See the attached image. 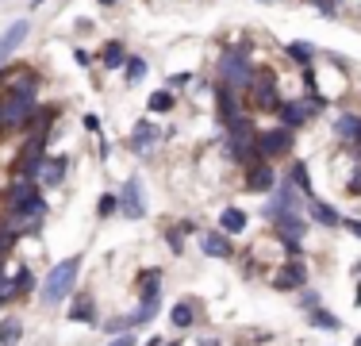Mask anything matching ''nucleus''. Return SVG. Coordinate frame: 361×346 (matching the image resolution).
Returning <instances> with one entry per match:
<instances>
[{
    "mask_svg": "<svg viewBox=\"0 0 361 346\" xmlns=\"http://www.w3.org/2000/svg\"><path fill=\"white\" fill-rule=\"evenodd\" d=\"M357 131H361L357 112H338V116H334V138H342V143H357Z\"/></svg>",
    "mask_w": 361,
    "mask_h": 346,
    "instance_id": "nucleus-17",
    "label": "nucleus"
},
{
    "mask_svg": "<svg viewBox=\"0 0 361 346\" xmlns=\"http://www.w3.org/2000/svg\"><path fill=\"white\" fill-rule=\"evenodd\" d=\"M23 339V323L16 316H8V319H0V346H16Z\"/></svg>",
    "mask_w": 361,
    "mask_h": 346,
    "instance_id": "nucleus-27",
    "label": "nucleus"
},
{
    "mask_svg": "<svg viewBox=\"0 0 361 346\" xmlns=\"http://www.w3.org/2000/svg\"><path fill=\"white\" fill-rule=\"evenodd\" d=\"M354 270H357V273H361V262H357V266H354Z\"/></svg>",
    "mask_w": 361,
    "mask_h": 346,
    "instance_id": "nucleus-45",
    "label": "nucleus"
},
{
    "mask_svg": "<svg viewBox=\"0 0 361 346\" xmlns=\"http://www.w3.org/2000/svg\"><path fill=\"white\" fill-rule=\"evenodd\" d=\"M16 239H20V231H12V227H8V223H0V262H4L8 254H12Z\"/></svg>",
    "mask_w": 361,
    "mask_h": 346,
    "instance_id": "nucleus-30",
    "label": "nucleus"
},
{
    "mask_svg": "<svg viewBox=\"0 0 361 346\" xmlns=\"http://www.w3.org/2000/svg\"><path fill=\"white\" fill-rule=\"evenodd\" d=\"M0 131H4V119H0Z\"/></svg>",
    "mask_w": 361,
    "mask_h": 346,
    "instance_id": "nucleus-46",
    "label": "nucleus"
},
{
    "mask_svg": "<svg viewBox=\"0 0 361 346\" xmlns=\"http://www.w3.org/2000/svg\"><path fill=\"white\" fill-rule=\"evenodd\" d=\"M161 311V297L158 292H142V304H139V311L131 316V327H142V323H150L154 316Z\"/></svg>",
    "mask_w": 361,
    "mask_h": 346,
    "instance_id": "nucleus-22",
    "label": "nucleus"
},
{
    "mask_svg": "<svg viewBox=\"0 0 361 346\" xmlns=\"http://www.w3.org/2000/svg\"><path fill=\"white\" fill-rule=\"evenodd\" d=\"M307 215H312L315 223H319V227H338L342 223V215L334 212L331 204H323V201H315V196H307V208H304Z\"/></svg>",
    "mask_w": 361,
    "mask_h": 346,
    "instance_id": "nucleus-18",
    "label": "nucleus"
},
{
    "mask_svg": "<svg viewBox=\"0 0 361 346\" xmlns=\"http://www.w3.org/2000/svg\"><path fill=\"white\" fill-rule=\"evenodd\" d=\"M200 250L208 258H219V262H231V258H235V246H231L227 231H208V235H200Z\"/></svg>",
    "mask_w": 361,
    "mask_h": 346,
    "instance_id": "nucleus-12",
    "label": "nucleus"
},
{
    "mask_svg": "<svg viewBox=\"0 0 361 346\" xmlns=\"http://www.w3.org/2000/svg\"><path fill=\"white\" fill-rule=\"evenodd\" d=\"M66 316L73 319V323H97V300L89 297V292H77L70 300V311Z\"/></svg>",
    "mask_w": 361,
    "mask_h": 346,
    "instance_id": "nucleus-16",
    "label": "nucleus"
},
{
    "mask_svg": "<svg viewBox=\"0 0 361 346\" xmlns=\"http://www.w3.org/2000/svg\"><path fill=\"white\" fill-rule=\"evenodd\" d=\"M227 146H231V158L243 162V166H250L257 162L262 154H257V127L250 116H238L227 124Z\"/></svg>",
    "mask_w": 361,
    "mask_h": 346,
    "instance_id": "nucleus-3",
    "label": "nucleus"
},
{
    "mask_svg": "<svg viewBox=\"0 0 361 346\" xmlns=\"http://www.w3.org/2000/svg\"><path fill=\"white\" fill-rule=\"evenodd\" d=\"M243 169H246V181H243V185L250 189V193H273V185H277L273 162L257 158V162H250V166H243Z\"/></svg>",
    "mask_w": 361,
    "mask_h": 346,
    "instance_id": "nucleus-11",
    "label": "nucleus"
},
{
    "mask_svg": "<svg viewBox=\"0 0 361 346\" xmlns=\"http://www.w3.org/2000/svg\"><path fill=\"white\" fill-rule=\"evenodd\" d=\"M123 62H127V47L123 42H104V50H100V66L104 69H123Z\"/></svg>",
    "mask_w": 361,
    "mask_h": 346,
    "instance_id": "nucleus-23",
    "label": "nucleus"
},
{
    "mask_svg": "<svg viewBox=\"0 0 361 346\" xmlns=\"http://www.w3.org/2000/svg\"><path fill=\"white\" fill-rule=\"evenodd\" d=\"M119 215H123V220H142L146 215L142 181L139 177H127L123 185H119Z\"/></svg>",
    "mask_w": 361,
    "mask_h": 346,
    "instance_id": "nucleus-8",
    "label": "nucleus"
},
{
    "mask_svg": "<svg viewBox=\"0 0 361 346\" xmlns=\"http://www.w3.org/2000/svg\"><path fill=\"white\" fill-rule=\"evenodd\" d=\"M304 4H312V8H319V4H323V0H304Z\"/></svg>",
    "mask_w": 361,
    "mask_h": 346,
    "instance_id": "nucleus-40",
    "label": "nucleus"
},
{
    "mask_svg": "<svg viewBox=\"0 0 361 346\" xmlns=\"http://www.w3.org/2000/svg\"><path fill=\"white\" fill-rule=\"evenodd\" d=\"M219 231H227V235H243L246 231V212H238V208H223L219 212Z\"/></svg>",
    "mask_w": 361,
    "mask_h": 346,
    "instance_id": "nucleus-24",
    "label": "nucleus"
},
{
    "mask_svg": "<svg viewBox=\"0 0 361 346\" xmlns=\"http://www.w3.org/2000/svg\"><path fill=\"white\" fill-rule=\"evenodd\" d=\"M246 100H250L254 112H277L281 108L277 73H273V69H254V81H250V89H246Z\"/></svg>",
    "mask_w": 361,
    "mask_h": 346,
    "instance_id": "nucleus-4",
    "label": "nucleus"
},
{
    "mask_svg": "<svg viewBox=\"0 0 361 346\" xmlns=\"http://www.w3.org/2000/svg\"><path fill=\"white\" fill-rule=\"evenodd\" d=\"M27 35H31V20H27V16H23V20H12L4 31H0V66L12 62V54L27 42Z\"/></svg>",
    "mask_w": 361,
    "mask_h": 346,
    "instance_id": "nucleus-9",
    "label": "nucleus"
},
{
    "mask_svg": "<svg viewBox=\"0 0 361 346\" xmlns=\"http://www.w3.org/2000/svg\"><path fill=\"white\" fill-rule=\"evenodd\" d=\"M97 4H100V8H116L119 0H97Z\"/></svg>",
    "mask_w": 361,
    "mask_h": 346,
    "instance_id": "nucleus-39",
    "label": "nucleus"
},
{
    "mask_svg": "<svg viewBox=\"0 0 361 346\" xmlns=\"http://www.w3.org/2000/svg\"><path fill=\"white\" fill-rule=\"evenodd\" d=\"M66 169H70V162L66 158H42V166H39V185L42 189H54V185H62V177H66Z\"/></svg>",
    "mask_w": 361,
    "mask_h": 346,
    "instance_id": "nucleus-15",
    "label": "nucleus"
},
{
    "mask_svg": "<svg viewBox=\"0 0 361 346\" xmlns=\"http://www.w3.org/2000/svg\"><path fill=\"white\" fill-rule=\"evenodd\" d=\"M269 281H273V289H281V292L304 289V285H307V262H304V258H292V262L281 266V270L273 273Z\"/></svg>",
    "mask_w": 361,
    "mask_h": 346,
    "instance_id": "nucleus-10",
    "label": "nucleus"
},
{
    "mask_svg": "<svg viewBox=\"0 0 361 346\" xmlns=\"http://www.w3.org/2000/svg\"><path fill=\"white\" fill-rule=\"evenodd\" d=\"M307 327H315V331H342V319L323 311V304H319V308L307 311Z\"/></svg>",
    "mask_w": 361,
    "mask_h": 346,
    "instance_id": "nucleus-25",
    "label": "nucleus"
},
{
    "mask_svg": "<svg viewBox=\"0 0 361 346\" xmlns=\"http://www.w3.org/2000/svg\"><path fill=\"white\" fill-rule=\"evenodd\" d=\"M288 181L300 189V193H304V201H307V196H315V193H312V177H307V166H304V162H292Z\"/></svg>",
    "mask_w": 361,
    "mask_h": 346,
    "instance_id": "nucleus-28",
    "label": "nucleus"
},
{
    "mask_svg": "<svg viewBox=\"0 0 361 346\" xmlns=\"http://www.w3.org/2000/svg\"><path fill=\"white\" fill-rule=\"evenodd\" d=\"M323 108H326V104H323L319 97H312V93H307V100H304V97L281 100L277 116H281V124H285V127H292V131H296V127H307V124H312V119L319 116Z\"/></svg>",
    "mask_w": 361,
    "mask_h": 346,
    "instance_id": "nucleus-5",
    "label": "nucleus"
},
{
    "mask_svg": "<svg viewBox=\"0 0 361 346\" xmlns=\"http://www.w3.org/2000/svg\"><path fill=\"white\" fill-rule=\"evenodd\" d=\"M354 346H361V335H357V339H354Z\"/></svg>",
    "mask_w": 361,
    "mask_h": 346,
    "instance_id": "nucleus-44",
    "label": "nucleus"
},
{
    "mask_svg": "<svg viewBox=\"0 0 361 346\" xmlns=\"http://www.w3.org/2000/svg\"><path fill=\"white\" fill-rule=\"evenodd\" d=\"M338 227H346V231H350V235H354V239H361V220H342Z\"/></svg>",
    "mask_w": 361,
    "mask_h": 346,
    "instance_id": "nucleus-38",
    "label": "nucleus"
},
{
    "mask_svg": "<svg viewBox=\"0 0 361 346\" xmlns=\"http://www.w3.org/2000/svg\"><path fill=\"white\" fill-rule=\"evenodd\" d=\"M97 212H100V215H116V212H119V196H116V193H104V196H100V208H97Z\"/></svg>",
    "mask_w": 361,
    "mask_h": 346,
    "instance_id": "nucleus-31",
    "label": "nucleus"
},
{
    "mask_svg": "<svg viewBox=\"0 0 361 346\" xmlns=\"http://www.w3.org/2000/svg\"><path fill=\"white\" fill-rule=\"evenodd\" d=\"M257 4H281V0H257Z\"/></svg>",
    "mask_w": 361,
    "mask_h": 346,
    "instance_id": "nucleus-42",
    "label": "nucleus"
},
{
    "mask_svg": "<svg viewBox=\"0 0 361 346\" xmlns=\"http://www.w3.org/2000/svg\"><path fill=\"white\" fill-rule=\"evenodd\" d=\"M81 127H85V131H92V135H100V119L92 116V112H89V116L81 119Z\"/></svg>",
    "mask_w": 361,
    "mask_h": 346,
    "instance_id": "nucleus-37",
    "label": "nucleus"
},
{
    "mask_svg": "<svg viewBox=\"0 0 361 346\" xmlns=\"http://www.w3.org/2000/svg\"><path fill=\"white\" fill-rule=\"evenodd\" d=\"M77 273H81V258H62V262H58L54 266V270H50L47 273V281H42V292H39V297H42V304H47V308H54L58 304V300H66V297H70V292H73V285H77Z\"/></svg>",
    "mask_w": 361,
    "mask_h": 346,
    "instance_id": "nucleus-2",
    "label": "nucleus"
},
{
    "mask_svg": "<svg viewBox=\"0 0 361 346\" xmlns=\"http://www.w3.org/2000/svg\"><path fill=\"white\" fill-rule=\"evenodd\" d=\"M150 112H173L177 108V100H173V89H158V93H150V104H146Z\"/></svg>",
    "mask_w": 361,
    "mask_h": 346,
    "instance_id": "nucleus-29",
    "label": "nucleus"
},
{
    "mask_svg": "<svg viewBox=\"0 0 361 346\" xmlns=\"http://www.w3.org/2000/svg\"><path fill=\"white\" fill-rule=\"evenodd\" d=\"M73 62H77V66H92L97 58H92L89 50H81V47H77V50H73Z\"/></svg>",
    "mask_w": 361,
    "mask_h": 346,
    "instance_id": "nucleus-36",
    "label": "nucleus"
},
{
    "mask_svg": "<svg viewBox=\"0 0 361 346\" xmlns=\"http://www.w3.org/2000/svg\"><path fill=\"white\" fill-rule=\"evenodd\" d=\"M42 158H47V138L27 135V143H23V150H20V158H16V177H31V181H35Z\"/></svg>",
    "mask_w": 361,
    "mask_h": 346,
    "instance_id": "nucleus-7",
    "label": "nucleus"
},
{
    "mask_svg": "<svg viewBox=\"0 0 361 346\" xmlns=\"http://www.w3.org/2000/svg\"><path fill=\"white\" fill-rule=\"evenodd\" d=\"M238 93H231V89H223V85H216V116H219V124L227 127L231 119H238L243 116V108H238Z\"/></svg>",
    "mask_w": 361,
    "mask_h": 346,
    "instance_id": "nucleus-14",
    "label": "nucleus"
},
{
    "mask_svg": "<svg viewBox=\"0 0 361 346\" xmlns=\"http://www.w3.org/2000/svg\"><path fill=\"white\" fill-rule=\"evenodd\" d=\"M188 81H192V73H169V77H166V89L177 93V89H185Z\"/></svg>",
    "mask_w": 361,
    "mask_h": 346,
    "instance_id": "nucleus-33",
    "label": "nucleus"
},
{
    "mask_svg": "<svg viewBox=\"0 0 361 346\" xmlns=\"http://www.w3.org/2000/svg\"><path fill=\"white\" fill-rule=\"evenodd\" d=\"M300 304H304V311H312V308L323 304V297H319L315 289H300Z\"/></svg>",
    "mask_w": 361,
    "mask_h": 346,
    "instance_id": "nucleus-32",
    "label": "nucleus"
},
{
    "mask_svg": "<svg viewBox=\"0 0 361 346\" xmlns=\"http://www.w3.org/2000/svg\"><path fill=\"white\" fill-rule=\"evenodd\" d=\"M285 54H288L296 66H312L315 58H319V47H315V42H307V39H292L288 47H285Z\"/></svg>",
    "mask_w": 361,
    "mask_h": 346,
    "instance_id": "nucleus-21",
    "label": "nucleus"
},
{
    "mask_svg": "<svg viewBox=\"0 0 361 346\" xmlns=\"http://www.w3.org/2000/svg\"><path fill=\"white\" fill-rule=\"evenodd\" d=\"M54 116H58V108H50V104H35V108H31V116H27V124H23V131L47 138V131L54 127Z\"/></svg>",
    "mask_w": 361,
    "mask_h": 346,
    "instance_id": "nucleus-13",
    "label": "nucleus"
},
{
    "mask_svg": "<svg viewBox=\"0 0 361 346\" xmlns=\"http://www.w3.org/2000/svg\"><path fill=\"white\" fill-rule=\"evenodd\" d=\"M196 316H200V308H196V300H192V297H188V300H177L173 311H169V319H173L177 331H188V327L196 323Z\"/></svg>",
    "mask_w": 361,
    "mask_h": 346,
    "instance_id": "nucleus-19",
    "label": "nucleus"
},
{
    "mask_svg": "<svg viewBox=\"0 0 361 346\" xmlns=\"http://www.w3.org/2000/svg\"><path fill=\"white\" fill-rule=\"evenodd\" d=\"M42 4H47V0H31V8H42Z\"/></svg>",
    "mask_w": 361,
    "mask_h": 346,
    "instance_id": "nucleus-41",
    "label": "nucleus"
},
{
    "mask_svg": "<svg viewBox=\"0 0 361 346\" xmlns=\"http://www.w3.org/2000/svg\"><path fill=\"white\" fill-rule=\"evenodd\" d=\"M135 342H139V339H135L131 331H119V335H111V342H108V346H135Z\"/></svg>",
    "mask_w": 361,
    "mask_h": 346,
    "instance_id": "nucleus-35",
    "label": "nucleus"
},
{
    "mask_svg": "<svg viewBox=\"0 0 361 346\" xmlns=\"http://www.w3.org/2000/svg\"><path fill=\"white\" fill-rule=\"evenodd\" d=\"M146 58L142 54H127V62H123V85H139L142 77H146Z\"/></svg>",
    "mask_w": 361,
    "mask_h": 346,
    "instance_id": "nucleus-26",
    "label": "nucleus"
},
{
    "mask_svg": "<svg viewBox=\"0 0 361 346\" xmlns=\"http://www.w3.org/2000/svg\"><path fill=\"white\" fill-rule=\"evenodd\" d=\"M292 146H296V135H292V127H273V131H257V154H262L265 162H277L292 154Z\"/></svg>",
    "mask_w": 361,
    "mask_h": 346,
    "instance_id": "nucleus-6",
    "label": "nucleus"
},
{
    "mask_svg": "<svg viewBox=\"0 0 361 346\" xmlns=\"http://www.w3.org/2000/svg\"><path fill=\"white\" fill-rule=\"evenodd\" d=\"M166 239H169V250H177V254L185 250V239H180V227H169V231H166Z\"/></svg>",
    "mask_w": 361,
    "mask_h": 346,
    "instance_id": "nucleus-34",
    "label": "nucleus"
},
{
    "mask_svg": "<svg viewBox=\"0 0 361 346\" xmlns=\"http://www.w3.org/2000/svg\"><path fill=\"white\" fill-rule=\"evenodd\" d=\"M216 81L223 85V89L246 97V89H250V81H254V58H250V50H246V47L223 50L219 62H216Z\"/></svg>",
    "mask_w": 361,
    "mask_h": 346,
    "instance_id": "nucleus-1",
    "label": "nucleus"
},
{
    "mask_svg": "<svg viewBox=\"0 0 361 346\" xmlns=\"http://www.w3.org/2000/svg\"><path fill=\"white\" fill-rule=\"evenodd\" d=\"M354 304H357V308H361V285H357V300H354Z\"/></svg>",
    "mask_w": 361,
    "mask_h": 346,
    "instance_id": "nucleus-43",
    "label": "nucleus"
},
{
    "mask_svg": "<svg viewBox=\"0 0 361 346\" xmlns=\"http://www.w3.org/2000/svg\"><path fill=\"white\" fill-rule=\"evenodd\" d=\"M154 143H158V127H154L150 119H139V124H135V131H131V150L146 154Z\"/></svg>",
    "mask_w": 361,
    "mask_h": 346,
    "instance_id": "nucleus-20",
    "label": "nucleus"
}]
</instances>
